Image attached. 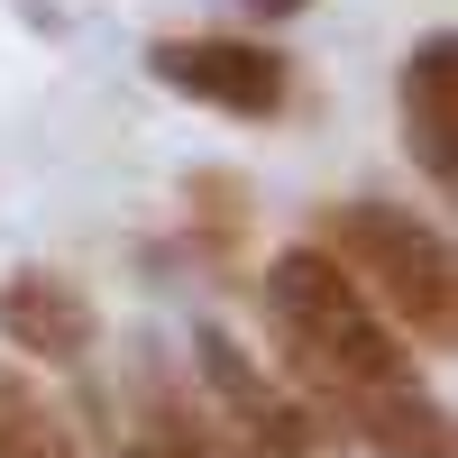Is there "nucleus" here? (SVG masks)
<instances>
[{
  "label": "nucleus",
  "mask_w": 458,
  "mask_h": 458,
  "mask_svg": "<svg viewBox=\"0 0 458 458\" xmlns=\"http://www.w3.org/2000/svg\"><path fill=\"white\" fill-rule=\"evenodd\" d=\"M92 293L73 284V276H55V266H28V276H10L0 284V339H10L19 358H47V367H73L92 349Z\"/></svg>",
  "instance_id": "5"
},
{
  "label": "nucleus",
  "mask_w": 458,
  "mask_h": 458,
  "mask_svg": "<svg viewBox=\"0 0 458 458\" xmlns=\"http://www.w3.org/2000/svg\"><path fill=\"white\" fill-rule=\"evenodd\" d=\"M193 367H202V386H211V403L229 412V431L248 440V458H321V422H312V403H293L276 376H257V358L229 339L220 321H202L193 330Z\"/></svg>",
  "instance_id": "3"
},
{
  "label": "nucleus",
  "mask_w": 458,
  "mask_h": 458,
  "mask_svg": "<svg viewBox=\"0 0 458 458\" xmlns=\"http://www.w3.org/2000/svg\"><path fill=\"white\" fill-rule=\"evenodd\" d=\"M0 458H83L47 412H0Z\"/></svg>",
  "instance_id": "9"
},
{
  "label": "nucleus",
  "mask_w": 458,
  "mask_h": 458,
  "mask_svg": "<svg viewBox=\"0 0 458 458\" xmlns=\"http://www.w3.org/2000/svg\"><path fill=\"white\" fill-rule=\"evenodd\" d=\"M403 147L440 193L458 183V37L449 28H431L403 55Z\"/></svg>",
  "instance_id": "6"
},
{
  "label": "nucleus",
  "mask_w": 458,
  "mask_h": 458,
  "mask_svg": "<svg viewBox=\"0 0 458 458\" xmlns=\"http://www.w3.org/2000/svg\"><path fill=\"white\" fill-rule=\"evenodd\" d=\"M321 248L358 276V293L403 339H422V349H449L458 339V257H449V239L422 211H403V202H339L330 229H321Z\"/></svg>",
  "instance_id": "2"
},
{
  "label": "nucleus",
  "mask_w": 458,
  "mask_h": 458,
  "mask_svg": "<svg viewBox=\"0 0 458 458\" xmlns=\"http://www.w3.org/2000/svg\"><path fill=\"white\" fill-rule=\"evenodd\" d=\"M248 10H257V19H302L312 0H248Z\"/></svg>",
  "instance_id": "10"
},
{
  "label": "nucleus",
  "mask_w": 458,
  "mask_h": 458,
  "mask_svg": "<svg viewBox=\"0 0 458 458\" xmlns=\"http://www.w3.org/2000/svg\"><path fill=\"white\" fill-rule=\"evenodd\" d=\"M349 431H358L376 458H449V403L422 394V386H403V394H386V403H367Z\"/></svg>",
  "instance_id": "7"
},
{
  "label": "nucleus",
  "mask_w": 458,
  "mask_h": 458,
  "mask_svg": "<svg viewBox=\"0 0 458 458\" xmlns=\"http://www.w3.org/2000/svg\"><path fill=\"white\" fill-rule=\"evenodd\" d=\"M120 458H239L220 431H202V412H183V403H147V431H129Z\"/></svg>",
  "instance_id": "8"
},
{
  "label": "nucleus",
  "mask_w": 458,
  "mask_h": 458,
  "mask_svg": "<svg viewBox=\"0 0 458 458\" xmlns=\"http://www.w3.org/2000/svg\"><path fill=\"white\" fill-rule=\"evenodd\" d=\"M157 83L183 92V101H211L229 110V120H276L284 92H293V73L276 47H257V37H165L157 55Z\"/></svg>",
  "instance_id": "4"
},
{
  "label": "nucleus",
  "mask_w": 458,
  "mask_h": 458,
  "mask_svg": "<svg viewBox=\"0 0 458 458\" xmlns=\"http://www.w3.org/2000/svg\"><path fill=\"white\" fill-rule=\"evenodd\" d=\"M266 330H276L293 386L312 394V422L321 431H330V412H339V431H349L367 403L422 386L403 330L358 293V276L330 248H284L276 266H266Z\"/></svg>",
  "instance_id": "1"
}]
</instances>
